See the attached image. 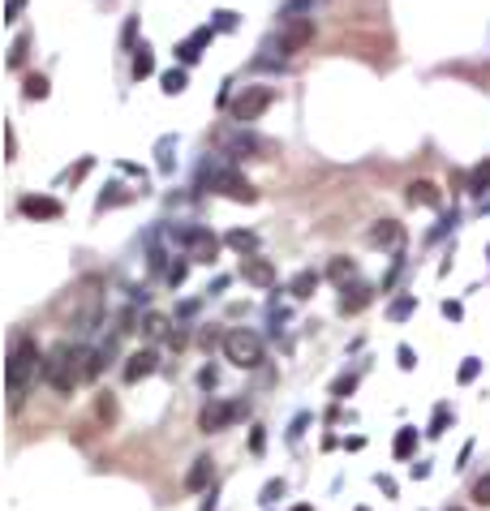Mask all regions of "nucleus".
Listing matches in <instances>:
<instances>
[{"label": "nucleus", "mask_w": 490, "mask_h": 511, "mask_svg": "<svg viewBox=\"0 0 490 511\" xmlns=\"http://www.w3.org/2000/svg\"><path fill=\"white\" fill-rule=\"evenodd\" d=\"M159 82H163V95H181V90H185V65H181V69H168Z\"/></svg>", "instance_id": "4be33fe9"}, {"label": "nucleus", "mask_w": 490, "mask_h": 511, "mask_svg": "<svg viewBox=\"0 0 490 511\" xmlns=\"http://www.w3.org/2000/svg\"><path fill=\"white\" fill-rule=\"evenodd\" d=\"M211 481H215V464H211V456H198V460L189 464V473H185V490L198 494V490H206Z\"/></svg>", "instance_id": "2eb2a0df"}, {"label": "nucleus", "mask_w": 490, "mask_h": 511, "mask_svg": "<svg viewBox=\"0 0 490 511\" xmlns=\"http://www.w3.org/2000/svg\"><path fill=\"white\" fill-rule=\"evenodd\" d=\"M413 447H417V434H413V430H400V434H396V442H392L396 460H409V456H413Z\"/></svg>", "instance_id": "aec40b11"}, {"label": "nucleus", "mask_w": 490, "mask_h": 511, "mask_svg": "<svg viewBox=\"0 0 490 511\" xmlns=\"http://www.w3.org/2000/svg\"><path fill=\"white\" fill-rule=\"evenodd\" d=\"M181 241H185V249H189V262H215V258H220V241H215L206 228H185L181 233Z\"/></svg>", "instance_id": "0eeeda50"}, {"label": "nucleus", "mask_w": 490, "mask_h": 511, "mask_svg": "<svg viewBox=\"0 0 490 511\" xmlns=\"http://www.w3.org/2000/svg\"><path fill=\"white\" fill-rule=\"evenodd\" d=\"M241 279L254 283V288H271V283H276V262L258 258V254H245L241 258Z\"/></svg>", "instance_id": "1a4fd4ad"}, {"label": "nucleus", "mask_w": 490, "mask_h": 511, "mask_svg": "<svg viewBox=\"0 0 490 511\" xmlns=\"http://www.w3.org/2000/svg\"><path fill=\"white\" fill-rule=\"evenodd\" d=\"M353 382H357V378H340V382H336V400H344V395L353 391Z\"/></svg>", "instance_id": "c9c22d12"}, {"label": "nucleus", "mask_w": 490, "mask_h": 511, "mask_svg": "<svg viewBox=\"0 0 490 511\" xmlns=\"http://www.w3.org/2000/svg\"><path fill=\"white\" fill-rule=\"evenodd\" d=\"M43 353L30 335H18L13 339V353H9V409H18L26 400V391L35 387V378L43 374Z\"/></svg>", "instance_id": "f257e3e1"}, {"label": "nucleus", "mask_w": 490, "mask_h": 511, "mask_svg": "<svg viewBox=\"0 0 490 511\" xmlns=\"http://www.w3.org/2000/svg\"><path fill=\"white\" fill-rule=\"evenodd\" d=\"M477 370H482V361H477V357H465V365H460V374H456V378H460V382H473V378H477Z\"/></svg>", "instance_id": "cd10ccee"}, {"label": "nucleus", "mask_w": 490, "mask_h": 511, "mask_svg": "<svg viewBox=\"0 0 490 511\" xmlns=\"http://www.w3.org/2000/svg\"><path fill=\"white\" fill-rule=\"evenodd\" d=\"M22 56H26V39H18V43H13V52H9V65H13V69L22 65Z\"/></svg>", "instance_id": "473e14b6"}, {"label": "nucleus", "mask_w": 490, "mask_h": 511, "mask_svg": "<svg viewBox=\"0 0 490 511\" xmlns=\"http://www.w3.org/2000/svg\"><path fill=\"white\" fill-rule=\"evenodd\" d=\"M366 241H370V245H378V249H396V245L404 241V228H400L396 219H378L374 228L366 233Z\"/></svg>", "instance_id": "9b49d317"}, {"label": "nucleus", "mask_w": 490, "mask_h": 511, "mask_svg": "<svg viewBox=\"0 0 490 511\" xmlns=\"http://www.w3.org/2000/svg\"><path fill=\"white\" fill-rule=\"evenodd\" d=\"M202 181H206L215 194L233 198V202H258V189H254L241 172H228V168H215V172H206V163H202Z\"/></svg>", "instance_id": "39448f33"}, {"label": "nucleus", "mask_w": 490, "mask_h": 511, "mask_svg": "<svg viewBox=\"0 0 490 511\" xmlns=\"http://www.w3.org/2000/svg\"><path fill=\"white\" fill-rule=\"evenodd\" d=\"M220 151L224 155H233V159H262L267 151H271V142H262V138H254V134H245L241 125L237 129H220Z\"/></svg>", "instance_id": "423d86ee"}, {"label": "nucleus", "mask_w": 490, "mask_h": 511, "mask_svg": "<svg viewBox=\"0 0 490 511\" xmlns=\"http://www.w3.org/2000/svg\"><path fill=\"white\" fill-rule=\"evenodd\" d=\"M448 421H452V409H443V404H439V409H434V421H430V430H426V434H443V425H448Z\"/></svg>", "instance_id": "bb28decb"}, {"label": "nucleus", "mask_w": 490, "mask_h": 511, "mask_svg": "<svg viewBox=\"0 0 490 511\" xmlns=\"http://www.w3.org/2000/svg\"><path fill=\"white\" fill-rule=\"evenodd\" d=\"M163 279H168V283H173V288H177V283L185 279V262H173L168 271H163Z\"/></svg>", "instance_id": "7c9ffc66"}, {"label": "nucleus", "mask_w": 490, "mask_h": 511, "mask_svg": "<svg viewBox=\"0 0 490 511\" xmlns=\"http://www.w3.org/2000/svg\"><path fill=\"white\" fill-rule=\"evenodd\" d=\"M396 357H400V370H413V365H417V353H413L409 344H400V353H396Z\"/></svg>", "instance_id": "2f4dec72"}, {"label": "nucleus", "mask_w": 490, "mask_h": 511, "mask_svg": "<svg viewBox=\"0 0 490 511\" xmlns=\"http://www.w3.org/2000/svg\"><path fill=\"white\" fill-rule=\"evenodd\" d=\"M314 288H318V271H297V275L288 279V297H297V301L314 297Z\"/></svg>", "instance_id": "f3484780"}, {"label": "nucleus", "mask_w": 490, "mask_h": 511, "mask_svg": "<svg viewBox=\"0 0 490 511\" xmlns=\"http://www.w3.org/2000/svg\"><path fill=\"white\" fill-rule=\"evenodd\" d=\"M237 26V13L233 9H220V13H215V30H233Z\"/></svg>", "instance_id": "c85d7f7f"}, {"label": "nucleus", "mask_w": 490, "mask_h": 511, "mask_svg": "<svg viewBox=\"0 0 490 511\" xmlns=\"http://www.w3.org/2000/svg\"><path fill=\"white\" fill-rule=\"evenodd\" d=\"M473 503H482V507H490V473H482V477L473 481Z\"/></svg>", "instance_id": "a878e982"}, {"label": "nucleus", "mask_w": 490, "mask_h": 511, "mask_svg": "<svg viewBox=\"0 0 490 511\" xmlns=\"http://www.w3.org/2000/svg\"><path fill=\"white\" fill-rule=\"evenodd\" d=\"M469 185H473V194H482V189H490V159L473 168V177H469Z\"/></svg>", "instance_id": "b1692460"}, {"label": "nucleus", "mask_w": 490, "mask_h": 511, "mask_svg": "<svg viewBox=\"0 0 490 511\" xmlns=\"http://www.w3.org/2000/svg\"><path fill=\"white\" fill-rule=\"evenodd\" d=\"M271 103H276V86H241V95L228 99V112H233L237 125H250V121L262 117Z\"/></svg>", "instance_id": "7ed1b4c3"}, {"label": "nucleus", "mask_w": 490, "mask_h": 511, "mask_svg": "<svg viewBox=\"0 0 490 511\" xmlns=\"http://www.w3.org/2000/svg\"><path fill=\"white\" fill-rule=\"evenodd\" d=\"M26 99H47V78H43V74H30V78H26Z\"/></svg>", "instance_id": "393cba45"}, {"label": "nucleus", "mask_w": 490, "mask_h": 511, "mask_svg": "<svg viewBox=\"0 0 490 511\" xmlns=\"http://www.w3.org/2000/svg\"><path fill=\"white\" fill-rule=\"evenodd\" d=\"M220 344H224V361L228 365H237V370H258L262 365V339L254 331L237 327V331H228L220 339Z\"/></svg>", "instance_id": "f03ea898"}, {"label": "nucleus", "mask_w": 490, "mask_h": 511, "mask_svg": "<svg viewBox=\"0 0 490 511\" xmlns=\"http://www.w3.org/2000/svg\"><path fill=\"white\" fill-rule=\"evenodd\" d=\"M198 382H202V387H215V370H211V365H206V370H202V374H198Z\"/></svg>", "instance_id": "4c0bfd02"}, {"label": "nucleus", "mask_w": 490, "mask_h": 511, "mask_svg": "<svg viewBox=\"0 0 490 511\" xmlns=\"http://www.w3.org/2000/svg\"><path fill=\"white\" fill-rule=\"evenodd\" d=\"M310 39H314V22H310V18H293V22H284V30H280L276 47H280L284 56H293V52H301Z\"/></svg>", "instance_id": "6e6552de"}, {"label": "nucleus", "mask_w": 490, "mask_h": 511, "mask_svg": "<svg viewBox=\"0 0 490 511\" xmlns=\"http://www.w3.org/2000/svg\"><path fill=\"white\" fill-rule=\"evenodd\" d=\"M61 211L65 206L57 198H47V194H26L22 198V215L26 219H61Z\"/></svg>", "instance_id": "9d476101"}, {"label": "nucleus", "mask_w": 490, "mask_h": 511, "mask_svg": "<svg viewBox=\"0 0 490 511\" xmlns=\"http://www.w3.org/2000/svg\"><path fill=\"white\" fill-rule=\"evenodd\" d=\"M293 511H314V507H305V503H297V507H293Z\"/></svg>", "instance_id": "58836bf2"}, {"label": "nucleus", "mask_w": 490, "mask_h": 511, "mask_svg": "<svg viewBox=\"0 0 490 511\" xmlns=\"http://www.w3.org/2000/svg\"><path fill=\"white\" fill-rule=\"evenodd\" d=\"M267 447V434H262V425H254V434H250V451H262Z\"/></svg>", "instance_id": "72a5a7b5"}, {"label": "nucleus", "mask_w": 490, "mask_h": 511, "mask_svg": "<svg viewBox=\"0 0 490 511\" xmlns=\"http://www.w3.org/2000/svg\"><path fill=\"white\" fill-rule=\"evenodd\" d=\"M357 511H370V507H357Z\"/></svg>", "instance_id": "ea45409f"}, {"label": "nucleus", "mask_w": 490, "mask_h": 511, "mask_svg": "<svg viewBox=\"0 0 490 511\" xmlns=\"http://www.w3.org/2000/svg\"><path fill=\"white\" fill-rule=\"evenodd\" d=\"M142 331H146V335H159V331H163V318H159V314H151V318H146V327H142Z\"/></svg>", "instance_id": "f704fd0d"}, {"label": "nucleus", "mask_w": 490, "mask_h": 511, "mask_svg": "<svg viewBox=\"0 0 490 511\" xmlns=\"http://www.w3.org/2000/svg\"><path fill=\"white\" fill-rule=\"evenodd\" d=\"M374 301V288H370V283H349V288H340V314H361L366 305Z\"/></svg>", "instance_id": "f8f14e48"}, {"label": "nucleus", "mask_w": 490, "mask_h": 511, "mask_svg": "<svg viewBox=\"0 0 490 511\" xmlns=\"http://www.w3.org/2000/svg\"><path fill=\"white\" fill-rule=\"evenodd\" d=\"M155 69V56H151V47H138V56H134V78H146Z\"/></svg>", "instance_id": "5701e85b"}, {"label": "nucleus", "mask_w": 490, "mask_h": 511, "mask_svg": "<svg viewBox=\"0 0 490 511\" xmlns=\"http://www.w3.org/2000/svg\"><path fill=\"white\" fill-rule=\"evenodd\" d=\"M245 413H250L245 400H211V404L198 413V430H202V434H220V430H228L233 421H241Z\"/></svg>", "instance_id": "20e7f679"}, {"label": "nucleus", "mask_w": 490, "mask_h": 511, "mask_svg": "<svg viewBox=\"0 0 490 511\" xmlns=\"http://www.w3.org/2000/svg\"><path fill=\"white\" fill-rule=\"evenodd\" d=\"M159 370V361H155V353L151 348H142V353H129L125 357V382H138V378H146V374H155Z\"/></svg>", "instance_id": "ddd939ff"}, {"label": "nucleus", "mask_w": 490, "mask_h": 511, "mask_svg": "<svg viewBox=\"0 0 490 511\" xmlns=\"http://www.w3.org/2000/svg\"><path fill=\"white\" fill-rule=\"evenodd\" d=\"M280 494H284V481H267L262 486V503H276Z\"/></svg>", "instance_id": "c756f323"}, {"label": "nucleus", "mask_w": 490, "mask_h": 511, "mask_svg": "<svg viewBox=\"0 0 490 511\" xmlns=\"http://www.w3.org/2000/svg\"><path fill=\"white\" fill-rule=\"evenodd\" d=\"M224 241H228L237 254H254V249H258V237H254V233H241V228H237V233H228Z\"/></svg>", "instance_id": "6ab92c4d"}, {"label": "nucleus", "mask_w": 490, "mask_h": 511, "mask_svg": "<svg viewBox=\"0 0 490 511\" xmlns=\"http://www.w3.org/2000/svg\"><path fill=\"white\" fill-rule=\"evenodd\" d=\"M327 275H332V279L340 283V288H344L349 279H357V266H353L349 258H332V266H327Z\"/></svg>", "instance_id": "a211bd4d"}, {"label": "nucleus", "mask_w": 490, "mask_h": 511, "mask_svg": "<svg viewBox=\"0 0 490 511\" xmlns=\"http://www.w3.org/2000/svg\"><path fill=\"white\" fill-rule=\"evenodd\" d=\"M443 314H448V318H460V301H443Z\"/></svg>", "instance_id": "e433bc0d"}, {"label": "nucleus", "mask_w": 490, "mask_h": 511, "mask_svg": "<svg viewBox=\"0 0 490 511\" xmlns=\"http://www.w3.org/2000/svg\"><path fill=\"white\" fill-rule=\"evenodd\" d=\"M413 310H417V301H413V293H409V297H400V301H392V305H387V318H392V322H404Z\"/></svg>", "instance_id": "412c9836"}, {"label": "nucleus", "mask_w": 490, "mask_h": 511, "mask_svg": "<svg viewBox=\"0 0 490 511\" xmlns=\"http://www.w3.org/2000/svg\"><path fill=\"white\" fill-rule=\"evenodd\" d=\"M452 511H460V507H452Z\"/></svg>", "instance_id": "a19ab883"}, {"label": "nucleus", "mask_w": 490, "mask_h": 511, "mask_svg": "<svg viewBox=\"0 0 490 511\" xmlns=\"http://www.w3.org/2000/svg\"><path fill=\"white\" fill-rule=\"evenodd\" d=\"M211 39H215V26H202V30H194V35H189V39H185V43L177 47V56H181V65H194L198 56H202V47H206Z\"/></svg>", "instance_id": "4468645a"}, {"label": "nucleus", "mask_w": 490, "mask_h": 511, "mask_svg": "<svg viewBox=\"0 0 490 511\" xmlns=\"http://www.w3.org/2000/svg\"><path fill=\"white\" fill-rule=\"evenodd\" d=\"M404 198H409V206H439V202H443V194H439V185H434V181H413Z\"/></svg>", "instance_id": "dca6fc26"}]
</instances>
